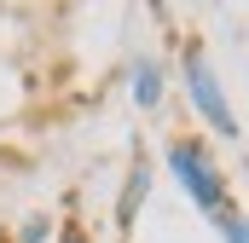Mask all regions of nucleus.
<instances>
[{"label":"nucleus","mask_w":249,"mask_h":243,"mask_svg":"<svg viewBox=\"0 0 249 243\" xmlns=\"http://www.w3.org/2000/svg\"><path fill=\"white\" fill-rule=\"evenodd\" d=\"M168 168H174V180L186 185V197L197 203V208H220V203H226L220 168L209 162V151H203V145H191V139L168 145Z\"/></svg>","instance_id":"obj_1"},{"label":"nucleus","mask_w":249,"mask_h":243,"mask_svg":"<svg viewBox=\"0 0 249 243\" xmlns=\"http://www.w3.org/2000/svg\"><path fill=\"white\" fill-rule=\"evenodd\" d=\"M186 87H191V104L203 110V122H209L214 133H238L232 104H226V93H220V75L209 69V58H203V52H186Z\"/></svg>","instance_id":"obj_2"},{"label":"nucleus","mask_w":249,"mask_h":243,"mask_svg":"<svg viewBox=\"0 0 249 243\" xmlns=\"http://www.w3.org/2000/svg\"><path fill=\"white\" fill-rule=\"evenodd\" d=\"M133 99H139L145 110L162 99V75H157V64H139V69H133Z\"/></svg>","instance_id":"obj_3"},{"label":"nucleus","mask_w":249,"mask_h":243,"mask_svg":"<svg viewBox=\"0 0 249 243\" xmlns=\"http://www.w3.org/2000/svg\"><path fill=\"white\" fill-rule=\"evenodd\" d=\"M220 238L226 243H249V220L244 214H220Z\"/></svg>","instance_id":"obj_4"},{"label":"nucleus","mask_w":249,"mask_h":243,"mask_svg":"<svg viewBox=\"0 0 249 243\" xmlns=\"http://www.w3.org/2000/svg\"><path fill=\"white\" fill-rule=\"evenodd\" d=\"M18 238H23V243H41V238H47V220H23V232H18Z\"/></svg>","instance_id":"obj_5"},{"label":"nucleus","mask_w":249,"mask_h":243,"mask_svg":"<svg viewBox=\"0 0 249 243\" xmlns=\"http://www.w3.org/2000/svg\"><path fill=\"white\" fill-rule=\"evenodd\" d=\"M64 243H81V238H64Z\"/></svg>","instance_id":"obj_6"}]
</instances>
